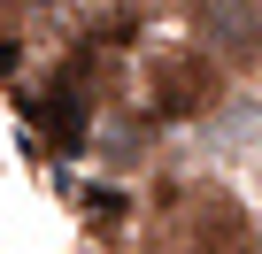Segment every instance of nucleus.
<instances>
[{
    "label": "nucleus",
    "instance_id": "obj_1",
    "mask_svg": "<svg viewBox=\"0 0 262 254\" xmlns=\"http://www.w3.org/2000/svg\"><path fill=\"white\" fill-rule=\"evenodd\" d=\"M147 254H262V231L224 177H178L147 216Z\"/></svg>",
    "mask_w": 262,
    "mask_h": 254
},
{
    "label": "nucleus",
    "instance_id": "obj_2",
    "mask_svg": "<svg viewBox=\"0 0 262 254\" xmlns=\"http://www.w3.org/2000/svg\"><path fill=\"white\" fill-rule=\"evenodd\" d=\"M185 39L224 77H254L262 70V0H193L185 8Z\"/></svg>",
    "mask_w": 262,
    "mask_h": 254
},
{
    "label": "nucleus",
    "instance_id": "obj_3",
    "mask_svg": "<svg viewBox=\"0 0 262 254\" xmlns=\"http://www.w3.org/2000/svg\"><path fill=\"white\" fill-rule=\"evenodd\" d=\"M216 100H224V70H216L208 54H193V47H170V54L147 70L139 116H147V123H201V116H216Z\"/></svg>",
    "mask_w": 262,
    "mask_h": 254
},
{
    "label": "nucleus",
    "instance_id": "obj_4",
    "mask_svg": "<svg viewBox=\"0 0 262 254\" xmlns=\"http://www.w3.org/2000/svg\"><path fill=\"white\" fill-rule=\"evenodd\" d=\"M147 139H155V123H147V116H123V108H100V116H93L100 170H139V162H147Z\"/></svg>",
    "mask_w": 262,
    "mask_h": 254
}]
</instances>
